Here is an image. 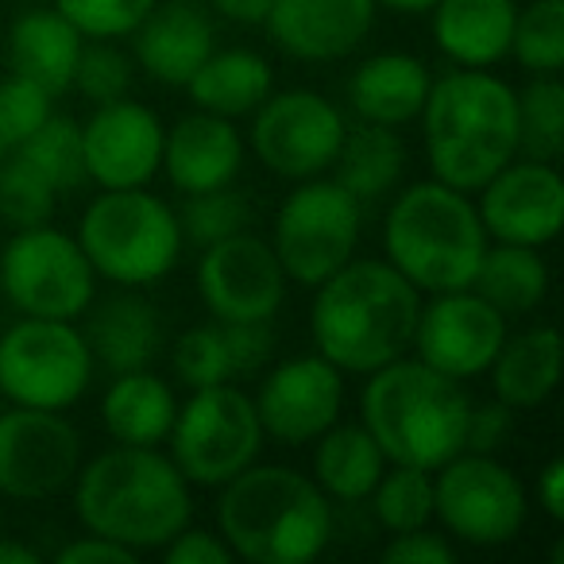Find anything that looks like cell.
Returning <instances> with one entry per match:
<instances>
[{
    "mask_svg": "<svg viewBox=\"0 0 564 564\" xmlns=\"http://www.w3.org/2000/svg\"><path fill=\"white\" fill-rule=\"evenodd\" d=\"M163 120L140 101L97 105L94 117L82 124V159L86 178L101 189L148 186L163 166Z\"/></svg>",
    "mask_w": 564,
    "mask_h": 564,
    "instance_id": "19",
    "label": "cell"
},
{
    "mask_svg": "<svg viewBox=\"0 0 564 564\" xmlns=\"http://www.w3.org/2000/svg\"><path fill=\"white\" fill-rule=\"evenodd\" d=\"M345 117L329 97L314 89H286V94L271 89L256 109L251 148L271 174L306 182L329 171L345 143Z\"/></svg>",
    "mask_w": 564,
    "mask_h": 564,
    "instance_id": "13",
    "label": "cell"
},
{
    "mask_svg": "<svg viewBox=\"0 0 564 564\" xmlns=\"http://www.w3.org/2000/svg\"><path fill=\"white\" fill-rule=\"evenodd\" d=\"M0 564H40V553L12 538H0Z\"/></svg>",
    "mask_w": 564,
    "mask_h": 564,
    "instance_id": "50",
    "label": "cell"
},
{
    "mask_svg": "<svg viewBox=\"0 0 564 564\" xmlns=\"http://www.w3.org/2000/svg\"><path fill=\"white\" fill-rule=\"evenodd\" d=\"M58 209V194L40 171L24 163L17 151L4 155L0 163V220H9L12 228H35L51 225Z\"/></svg>",
    "mask_w": 564,
    "mask_h": 564,
    "instance_id": "38",
    "label": "cell"
},
{
    "mask_svg": "<svg viewBox=\"0 0 564 564\" xmlns=\"http://www.w3.org/2000/svg\"><path fill=\"white\" fill-rule=\"evenodd\" d=\"M74 89L94 105L120 101L132 89V63L109 40L82 43L78 66H74Z\"/></svg>",
    "mask_w": 564,
    "mask_h": 564,
    "instance_id": "41",
    "label": "cell"
},
{
    "mask_svg": "<svg viewBox=\"0 0 564 564\" xmlns=\"http://www.w3.org/2000/svg\"><path fill=\"white\" fill-rule=\"evenodd\" d=\"M82 468V437L63 410L12 406L0 414V499H51Z\"/></svg>",
    "mask_w": 564,
    "mask_h": 564,
    "instance_id": "14",
    "label": "cell"
},
{
    "mask_svg": "<svg viewBox=\"0 0 564 564\" xmlns=\"http://www.w3.org/2000/svg\"><path fill=\"white\" fill-rule=\"evenodd\" d=\"M518 155L538 163L564 155V86L556 74H533L518 94Z\"/></svg>",
    "mask_w": 564,
    "mask_h": 564,
    "instance_id": "33",
    "label": "cell"
},
{
    "mask_svg": "<svg viewBox=\"0 0 564 564\" xmlns=\"http://www.w3.org/2000/svg\"><path fill=\"white\" fill-rule=\"evenodd\" d=\"M171 368L189 391L197 387H213V383H232V356H228V340H225V325H197L186 329L171 348Z\"/></svg>",
    "mask_w": 564,
    "mask_h": 564,
    "instance_id": "39",
    "label": "cell"
},
{
    "mask_svg": "<svg viewBox=\"0 0 564 564\" xmlns=\"http://www.w3.org/2000/svg\"><path fill=\"white\" fill-rule=\"evenodd\" d=\"M514 414L507 402H479L468 410V430H464V453H484L495 456V448H502L514 433Z\"/></svg>",
    "mask_w": 564,
    "mask_h": 564,
    "instance_id": "43",
    "label": "cell"
},
{
    "mask_svg": "<svg viewBox=\"0 0 564 564\" xmlns=\"http://www.w3.org/2000/svg\"><path fill=\"white\" fill-rule=\"evenodd\" d=\"M417 120L433 178L460 194H476L518 159V94L491 70L460 66L441 74L430 82Z\"/></svg>",
    "mask_w": 564,
    "mask_h": 564,
    "instance_id": "3",
    "label": "cell"
},
{
    "mask_svg": "<svg viewBox=\"0 0 564 564\" xmlns=\"http://www.w3.org/2000/svg\"><path fill=\"white\" fill-rule=\"evenodd\" d=\"M0 294L24 317L74 322L94 306L97 271L78 236L51 225L17 228L0 248Z\"/></svg>",
    "mask_w": 564,
    "mask_h": 564,
    "instance_id": "10",
    "label": "cell"
},
{
    "mask_svg": "<svg viewBox=\"0 0 564 564\" xmlns=\"http://www.w3.org/2000/svg\"><path fill=\"white\" fill-rule=\"evenodd\" d=\"M387 456L379 453L376 437L364 425L333 422L317 437L314 453V484L337 502H364L379 484Z\"/></svg>",
    "mask_w": 564,
    "mask_h": 564,
    "instance_id": "31",
    "label": "cell"
},
{
    "mask_svg": "<svg viewBox=\"0 0 564 564\" xmlns=\"http://www.w3.org/2000/svg\"><path fill=\"white\" fill-rule=\"evenodd\" d=\"M4 155H9V143H4V135H0V163H4Z\"/></svg>",
    "mask_w": 564,
    "mask_h": 564,
    "instance_id": "52",
    "label": "cell"
},
{
    "mask_svg": "<svg viewBox=\"0 0 564 564\" xmlns=\"http://www.w3.org/2000/svg\"><path fill=\"white\" fill-rule=\"evenodd\" d=\"M340 406H345V371L325 360L322 352L279 364L259 383L256 399L263 437L291 448L322 437L340 417Z\"/></svg>",
    "mask_w": 564,
    "mask_h": 564,
    "instance_id": "18",
    "label": "cell"
},
{
    "mask_svg": "<svg viewBox=\"0 0 564 564\" xmlns=\"http://www.w3.org/2000/svg\"><path fill=\"white\" fill-rule=\"evenodd\" d=\"M0 525H4V507H0Z\"/></svg>",
    "mask_w": 564,
    "mask_h": 564,
    "instance_id": "53",
    "label": "cell"
},
{
    "mask_svg": "<svg viewBox=\"0 0 564 564\" xmlns=\"http://www.w3.org/2000/svg\"><path fill=\"white\" fill-rule=\"evenodd\" d=\"M538 502L549 514V522H564V460L553 456L538 471Z\"/></svg>",
    "mask_w": 564,
    "mask_h": 564,
    "instance_id": "48",
    "label": "cell"
},
{
    "mask_svg": "<svg viewBox=\"0 0 564 564\" xmlns=\"http://www.w3.org/2000/svg\"><path fill=\"white\" fill-rule=\"evenodd\" d=\"M174 391L151 368L120 371L101 399V422L117 445L159 448L174 425Z\"/></svg>",
    "mask_w": 564,
    "mask_h": 564,
    "instance_id": "28",
    "label": "cell"
},
{
    "mask_svg": "<svg viewBox=\"0 0 564 564\" xmlns=\"http://www.w3.org/2000/svg\"><path fill=\"white\" fill-rule=\"evenodd\" d=\"M163 556L171 564H228V561H236L232 549L225 545V538H220V533L189 530V525L166 541Z\"/></svg>",
    "mask_w": 564,
    "mask_h": 564,
    "instance_id": "46",
    "label": "cell"
},
{
    "mask_svg": "<svg viewBox=\"0 0 564 564\" xmlns=\"http://www.w3.org/2000/svg\"><path fill=\"white\" fill-rule=\"evenodd\" d=\"M220 325H225V340H228L236 379L251 376V371H259L271 360V348H274L271 322H220Z\"/></svg>",
    "mask_w": 564,
    "mask_h": 564,
    "instance_id": "44",
    "label": "cell"
},
{
    "mask_svg": "<svg viewBox=\"0 0 564 564\" xmlns=\"http://www.w3.org/2000/svg\"><path fill=\"white\" fill-rule=\"evenodd\" d=\"M82 32L55 9H32L9 32L12 74L43 86L51 97L74 86V66L82 55Z\"/></svg>",
    "mask_w": 564,
    "mask_h": 564,
    "instance_id": "26",
    "label": "cell"
},
{
    "mask_svg": "<svg viewBox=\"0 0 564 564\" xmlns=\"http://www.w3.org/2000/svg\"><path fill=\"white\" fill-rule=\"evenodd\" d=\"M387 564H456V549L448 545L441 533L410 530V533H394V541L383 549Z\"/></svg>",
    "mask_w": 564,
    "mask_h": 564,
    "instance_id": "45",
    "label": "cell"
},
{
    "mask_svg": "<svg viewBox=\"0 0 564 564\" xmlns=\"http://www.w3.org/2000/svg\"><path fill=\"white\" fill-rule=\"evenodd\" d=\"M213 9L236 24H263L271 0H213Z\"/></svg>",
    "mask_w": 564,
    "mask_h": 564,
    "instance_id": "49",
    "label": "cell"
},
{
    "mask_svg": "<svg viewBox=\"0 0 564 564\" xmlns=\"http://www.w3.org/2000/svg\"><path fill=\"white\" fill-rule=\"evenodd\" d=\"M58 564H135V553L109 538H97V533H86V538L70 541V545L58 549L55 556Z\"/></svg>",
    "mask_w": 564,
    "mask_h": 564,
    "instance_id": "47",
    "label": "cell"
},
{
    "mask_svg": "<svg viewBox=\"0 0 564 564\" xmlns=\"http://www.w3.org/2000/svg\"><path fill=\"white\" fill-rule=\"evenodd\" d=\"M243 166V140L228 117L217 112H189L163 135V166L166 178L182 194H205V189L232 186Z\"/></svg>",
    "mask_w": 564,
    "mask_h": 564,
    "instance_id": "21",
    "label": "cell"
},
{
    "mask_svg": "<svg viewBox=\"0 0 564 564\" xmlns=\"http://www.w3.org/2000/svg\"><path fill=\"white\" fill-rule=\"evenodd\" d=\"M159 0H55V12H63L82 40H124L143 24Z\"/></svg>",
    "mask_w": 564,
    "mask_h": 564,
    "instance_id": "40",
    "label": "cell"
},
{
    "mask_svg": "<svg viewBox=\"0 0 564 564\" xmlns=\"http://www.w3.org/2000/svg\"><path fill=\"white\" fill-rule=\"evenodd\" d=\"M135 63L151 82L171 89H186L197 66L213 55V24L189 0L155 4L135 28Z\"/></svg>",
    "mask_w": 564,
    "mask_h": 564,
    "instance_id": "22",
    "label": "cell"
},
{
    "mask_svg": "<svg viewBox=\"0 0 564 564\" xmlns=\"http://www.w3.org/2000/svg\"><path fill=\"white\" fill-rule=\"evenodd\" d=\"M197 291L213 322H271L286 299V274L271 243L256 232H236L202 248Z\"/></svg>",
    "mask_w": 564,
    "mask_h": 564,
    "instance_id": "16",
    "label": "cell"
},
{
    "mask_svg": "<svg viewBox=\"0 0 564 564\" xmlns=\"http://www.w3.org/2000/svg\"><path fill=\"white\" fill-rule=\"evenodd\" d=\"M502 340H507V317L471 286H464V291H445L422 302L410 348L433 371L464 383L491 368Z\"/></svg>",
    "mask_w": 564,
    "mask_h": 564,
    "instance_id": "15",
    "label": "cell"
},
{
    "mask_svg": "<svg viewBox=\"0 0 564 564\" xmlns=\"http://www.w3.org/2000/svg\"><path fill=\"white\" fill-rule=\"evenodd\" d=\"M487 376H491L495 399L507 402L510 410L541 406L561 379V333L553 325H538V329L507 337Z\"/></svg>",
    "mask_w": 564,
    "mask_h": 564,
    "instance_id": "27",
    "label": "cell"
},
{
    "mask_svg": "<svg viewBox=\"0 0 564 564\" xmlns=\"http://www.w3.org/2000/svg\"><path fill=\"white\" fill-rule=\"evenodd\" d=\"M476 213L484 220L487 240L545 248L561 236L564 225V178L553 163L510 159L499 174L476 189Z\"/></svg>",
    "mask_w": 564,
    "mask_h": 564,
    "instance_id": "17",
    "label": "cell"
},
{
    "mask_svg": "<svg viewBox=\"0 0 564 564\" xmlns=\"http://www.w3.org/2000/svg\"><path fill=\"white\" fill-rule=\"evenodd\" d=\"M387 263L422 294L464 291L487 251L476 202L445 182H414L391 202L383 220Z\"/></svg>",
    "mask_w": 564,
    "mask_h": 564,
    "instance_id": "6",
    "label": "cell"
},
{
    "mask_svg": "<svg viewBox=\"0 0 564 564\" xmlns=\"http://www.w3.org/2000/svg\"><path fill=\"white\" fill-rule=\"evenodd\" d=\"M166 441L171 460L189 479V487H220L256 464L267 437L256 399H248L236 383H213L189 391V399L174 410Z\"/></svg>",
    "mask_w": 564,
    "mask_h": 564,
    "instance_id": "8",
    "label": "cell"
},
{
    "mask_svg": "<svg viewBox=\"0 0 564 564\" xmlns=\"http://www.w3.org/2000/svg\"><path fill=\"white\" fill-rule=\"evenodd\" d=\"M70 487L78 522L135 556L163 549L194 518L189 479L159 448H109L78 468Z\"/></svg>",
    "mask_w": 564,
    "mask_h": 564,
    "instance_id": "2",
    "label": "cell"
},
{
    "mask_svg": "<svg viewBox=\"0 0 564 564\" xmlns=\"http://www.w3.org/2000/svg\"><path fill=\"white\" fill-rule=\"evenodd\" d=\"M329 171H337L333 178L360 205H376L387 194H394V186L402 182L406 143H402V135L394 128L360 120L352 132H345V143H340Z\"/></svg>",
    "mask_w": 564,
    "mask_h": 564,
    "instance_id": "30",
    "label": "cell"
},
{
    "mask_svg": "<svg viewBox=\"0 0 564 564\" xmlns=\"http://www.w3.org/2000/svg\"><path fill=\"white\" fill-rule=\"evenodd\" d=\"M94 352L74 322L24 317L0 337V394L12 406L70 410L94 379Z\"/></svg>",
    "mask_w": 564,
    "mask_h": 564,
    "instance_id": "11",
    "label": "cell"
},
{
    "mask_svg": "<svg viewBox=\"0 0 564 564\" xmlns=\"http://www.w3.org/2000/svg\"><path fill=\"white\" fill-rule=\"evenodd\" d=\"M471 291L491 302L502 317L533 314L549 294V263L541 259V248H522V243H495L491 248L487 243Z\"/></svg>",
    "mask_w": 564,
    "mask_h": 564,
    "instance_id": "32",
    "label": "cell"
},
{
    "mask_svg": "<svg viewBox=\"0 0 564 564\" xmlns=\"http://www.w3.org/2000/svg\"><path fill=\"white\" fill-rule=\"evenodd\" d=\"M86 345L97 364L120 376V371H140L151 368L163 352V317L140 294H117V299L89 306Z\"/></svg>",
    "mask_w": 564,
    "mask_h": 564,
    "instance_id": "24",
    "label": "cell"
},
{
    "mask_svg": "<svg viewBox=\"0 0 564 564\" xmlns=\"http://www.w3.org/2000/svg\"><path fill=\"white\" fill-rule=\"evenodd\" d=\"M263 24L282 55L337 63L368 40L376 0H271Z\"/></svg>",
    "mask_w": 564,
    "mask_h": 564,
    "instance_id": "20",
    "label": "cell"
},
{
    "mask_svg": "<svg viewBox=\"0 0 564 564\" xmlns=\"http://www.w3.org/2000/svg\"><path fill=\"white\" fill-rule=\"evenodd\" d=\"M430 82V66L422 58L383 51V55H371L368 63L356 66L352 82H348V101H352L356 117L368 124L402 128L417 120Z\"/></svg>",
    "mask_w": 564,
    "mask_h": 564,
    "instance_id": "25",
    "label": "cell"
},
{
    "mask_svg": "<svg viewBox=\"0 0 564 564\" xmlns=\"http://www.w3.org/2000/svg\"><path fill=\"white\" fill-rule=\"evenodd\" d=\"M217 533L236 561L310 564L333 541V502L306 471L248 464L220 484Z\"/></svg>",
    "mask_w": 564,
    "mask_h": 564,
    "instance_id": "4",
    "label": "cell"
},
{
    "mask_svg": "<svg viewBox=\"0 0 564 564\" xmlns=\"http://www.w3.org/2000/svg\"><path fill=\"white\" fill-rule=\"evenodd\" d=\"M310 333L317 352L348 376H371L414 345L422 291L387 259H348L314 286Z\"/></svg>",
    "mask_w": 564,
    "mask_h": 564,
    "instance_id": "1",
    "label": "cell"
},
{
    "mask_svg": "<svg viewBox=\"0 0 564 564\" xmlns=\"http://www.w3.org/2000/svg\"><path fill=\"white\" fill-rule=\"evenodd\" d=\"M368 499L379 525H387L391 533L422 530L433 518V471L410 468V464H387Z\"/></svg>",
    "mask_w": 564,
    "mask_h": 564,
    "instance_id": "35",
    "label": "cell"
},
{
    "mask_svg": "<svg viewBox=\"0 0 564 564\" xmlns=\"http://www.w3.org/2000/svg\"><path fill=\"white\" fill-rule=\"evenodd\" d=\"M433 518L464 545L495 549L522 533L530 499L522 479L495 456L456 453L433 476Z\"/></svg>",
    "mask_w": 564,
    "mask_h": 564,
    "instance_id": "12",
    "label": "cell"
},
{
    "mask_svg": "<svg viewBox=\"0 0 564 564\" xmlns=\"http://www.w3.org/2000/svg\"><path fill=\"white\" fill-rule=\"evenodd\" d=\"M51 112H55V97L43 86L20 78V74H9L0 82V135H4L9 151L20 148Z\"/></svg>",
    "mask_w": 564,
    "mask_h": 564,
    "instance_id": "42",
    "label": "cell"
},
{
    "mask_svg": "<svg viewBox=\"0 0 564 564\" xmlns=\"http://www.w3.org/2000/svg\"><path fill=\"white\" fill-rule=\"evenodd\" d=\"M248 225H251V205L232 186L186 194V205L178 209L182 240L197 243V248H209V243L228 240L236 232H248Z\"/></svg>",
    "mask_w": 564,
    "mask_h": 564,
    "instance_id": "37",
    "label": "cell"
},
{
    "mask_svg": "<svg viewBox=\"0 0 564 564\" xmlns=\"http://www.w3.org/2000/svg\"><path fill=\"white\" fill-rule=\"evenodd\" d=\"M189 101L202 112H217V117H248L267 101V94L274 89V70L263 55L256 51H213L197 74L186 82Z\"/></svg>",
    "mask_w": 564,
    "mask_h": 564,
    "instance_id": "29",
    "label": "cell"
},
{
    "mask_svg": "<svg viewBox=\"0 0 564 564\" xmlns=\"http://www.w3.org/2000/svg\"><path fill=\"white\" fill-rule=\"evenodd\" d=\"M12 151H17L32 171H40L58 197L78 189L82 182H89L86 159H82V124H74L70 117L51 112V117Z\"/></svg>",
    "mask_w": 564,
    "mask_h": 564,
    "instance_id": "34",
    "label": "cell"
},
{
    "mask_svg": "<svg viewBox=\"0 0 564 564\" xmlns=\"http://www.w3.org/2000/svg\"><path fill=\"white\" fill-rule=\"evenodd\" d=\"M471 399L460 379H448L417 356H399L368 376L360 391L364 430L376 437L387 464L437 471L464 453Z\"/></svg>",
    "mask_w": 564,
    "mask_h": 564,
    "instance_id": "5",
    "label": "cell"
},
{
    "mask_svg": "<svg viewBox=\"0 0 564 564\" xmlns=\"http://www.w3.org/2000/svg\"><path fill=\"white\" fill-rule=\"evenodd\" d=\"M364 205L337 178H306L274 213L271 251L282 274L299 286H322L356 256Z\"/></svg>",
    "mask_w": 564,
    "mask_h": 564,
    "instance_id": "9",
    "label": "cell"
},
{
    "mask_svg": "<svg viewBox=\"0 0 564 564\" xmlns=\"http://www.w3.org/2000/svg\"><path fill=\"white\" fill-rule=\"evenodd\" d=\"M437 0H376V9H391V12H402V17H425L433 12Z\"/></svg>",
    "mask_w": 564,
    "mask_h": 564,
    "instance_id": "51",
    "label": "cell"
},
{
    "mask_svg": "<svg viewBox=\"0 0 564 564\" xmlns=\"http://www.w3.org/2000/svg\"><path fill=\"white\" fill-rule=\"evenodd\" d=\"M78 243L97 279L117 286H151L174 271L182 256L178 213L143 186L105 189L78 220Z\"/></svg>",
    "mask_w": 564,
    "mask_h": 564,
    "instance_id": "7",
    "label": "cell"
},
{
    "mask_svg": "<svg viewBox=\"0 0 564 564\" xmlns=\"http://www.w3.org/2000/svg\"><path fill=\"white\" fill-rule=\"evenodd\" d=\"M510 55L530 74L564 70V0H533L514 17Z\"/></svg>",
    "mask_w": 564,
    "mask_h": 564,
    "instance_id": "36",
    "label": "cell"
},
{
    "mask_svg": "<svg viewBox=\"0 0 564 564\" xmlns=\"http://www.w3.org/2000/svg\"><path fill=\"white\" fill-rule=\"evenodd\" d=\"M514 0H437L433 4V43L456 66L491 70L510 55Z\"/></svg>",
    "mask_w": 564,
    "mask_h": 564,
    "instance_id": "23",
    "label": "cell"
}]
</instances>
